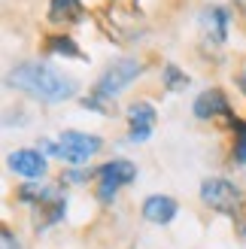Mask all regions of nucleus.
I'll return each mask as SVG.
<instances>
[{
	"label": "nucleus",
	"instance_id": "1",
	"mask_svg": "<svg viewBox=\"0 0 246 249\" xmlns=\"http://www.w3.org/2000/svg\"><path fill=\"white\" fill-rule=\"evenodd\" d=\"M6 85L16 91H24L34 101L43 104H64L70 97H76L79 82L61 73L49 64H36V61H24V64H16L6 76Z\"/></svg>",
	"mask_w": 246,
	"mask_h": 249
},
{
	"label": "nucleus",
	"instance_id": "2",
	"mask_svg": "<svg viewBox=\"0 0 246 249\" xmlns=\"http://www.w3.org/2000/svg\"><path fill=\"white\" fill-rule=\"evenodd\" d=\"M97 24L109 40L131 43L143 31V16L134 3H109L104 9H97Z\"/></svg>",
	"mask_w": 246,
	"mask_h": 249
},
{
	"label": "nucleus",
	"instance_id": "3",
	"mask_svg": "<svg viewBox=\"0 0 246 249\" xmlns=\"http://www.w3.org/2000/svg\"><path fill=\"white\" fill-rule=\"evenodd\" d=\"M143 73V64L137 58H119V61H113L101 76H97V82H94V94L97 97H104V101H113L116 94H122L128 89V85L134 82Z\"/></svg>",
	"mask_w": 246,
	"mask_h": 249
},
{
	"label": "nucleus",
	"instance_id": "4",
	"mask_svg": "<svg viewBox=\"0 0 246 249\" xmlns=\"http://www.w3.org/2000/svg\"><path fill=\"white\" fill-rule=\"evenodd\" d=\"M94 179H97V201L113 204V197L119 195L122 185H131L137 179V167H134V161H128V158H113V161H106V164L97 167Z\"/></svg>",
	"mask_w": 246,
	"mask_h": 249
},
{
	"label": "nucleus",
	"instance_id": "5",
	"mask_svg": "<svg viewBox=\"0 0 246 249\" xmlns=\"http://www.w3.org/2000/svg\"><path fill=\"white\" fill-rule=\"evenodd\" d=\"M201 201L216 210L222 216H237V210L243 204V195L237 192V185L231 179H222V177H210L201 182Z\"/></svg>",
	"mask_w": 246,
	"mask_h": 249
},
{
	"label": "nucleus",
	"instance_id": "6",
	"mask_svg": "<svg viewBox=\"0 0 246 249\" xmlns=\"http://www.w3.org/2000/svg\"><path fill=\"white\" fill-rule=\"evenodd\" d=\"M104 149V140L97 134H85V131H64L58 140V158H64L67 164L79 167L88 158H94Z\"/></svg>",
	"mask_w": 246,
	"mask_h": 249
},
{
	"label": "nucleus",
	"instance_id": "7",
	"mask_svg": "<svg viewBox=\"0 0 246 249\" xmlns=\"http://www.w3.org/2000/svg\"><path fill=\"white\" fill-rule=\"evenodd\" d=\"M192 113L198 116L201 122H207V119H222L228 128L237 119L234 113H231V104H228V97H225L222 89H207V91H201L198 97H194V104H192Z\"/></svg>",
	"mask_w": 246,
	"mask_h": 249
},
{
	"label": "nucleus",
	"instance_id": "8",
	"mask_svg": "<svg viewBox=\"0 0 246 249\" xmlns=\"http://www.w3.org/2000/svg\"><path fill=\"white\" fill-rule=\"evenodd\" d=\"M201 40L204 43H210V46H222L225 43V36H228V9L225 6H207L201 9Z\"/></svg>",
	"mask_w": 246,
	"mask_h": 249
},
{
	"label": "nucleus",
	"instance_id": "9",
	"mask_svg": "<svg viewBox=\"0 0 246 249\" xmlns=\"http://www.w3.org/2000/svg\"><path fill=\"white\" fill-rule=\"evenodd\" d=\"M155 107L152 104H146V101H137V104H131L128 107V124H131V131H128V140L131 143H146L149 140V134L155 128Z\"/></svg>",
	"mask_w": 246,
	"mask_h": 249
},
{
	"label": "nucleus",
	"instance_id": "10",
	"mask_svg": "<svg viewBox=\"0 0 246 249\" xmlns=\"http://www.w3.org/2000/svg\"><path fill=\"white\" fill-rule=\"evenodd\" d=\"M6 161H9V170L24 179H36L46 173V155L36 152V149H16V152H9Z\"/></svg>",
	"mask_w": 246,
	"mask_h": 249
},
{
	"label": "nucleus",
	"instance_id": "11",
	"mask_svg": "<svg viewBox=\"0 0 246 249\" xmlns=\"http://www.w3.org/2000/svg\"><path fill=\"white\" fill-rule=\"evenodd\" d=\"M67 213V197H61L58 192L52 197H46V201H40L36 207H31V222L36 231H46L49 225H55V222H61Z\"/></svg>",
	"mask_w": 246,
	"mask_h": 249
},
{
	"label": "nucleus",
	"instance_id": "12",
	"mask_svg": "<svg viewBox=\"0 0 246 249\" xmlns=\"http://www.w3.org/2000/svg\"><path fill=\"white\" fill-rule=\"evenodd\" d=\"M143 219L152 222V225H167V222H174L176 213H179V204L174 201L170 195H149L143 201Z\"/></svg>",
	"mask_w": 246,
	"mask_h": 249
},
{
	"label": "nucleus",
	"instance_id": "13",
	"mask_svg": "<svg viewBox=\"0 0 246 249\" xmlns=\"http://www.w3.org/2000/svg\"><path fill=\"white\" fill-rule=\"evenodd\" d=\"M85 16L82 0H49V21L52 24H76Z\"/></svg>",
	"mask_w": 246,
	"mask_h": 249
},
{
	"label": "nucleus",
	"instance_id": "14",
	"mask_svg": "<svg viewBox=\"0 0 246 249\" xmlns=\"http://www.w3.org/2000/svg\"><path fill=\"white\" fill-rule=\"evenodd\" d=\"M46 52L49 55H64V58H85L82 49L76 46V40L67 34H55V36H46Z\"/></svg>",
	"mask_w": 246,
	"mask_h": 249
},
{
	"label": "nucleus",
	"instance_id": "15",
	"mask_svg": "<svg viewBox=\"0 0 246 249\" xmlns=\"http://www.w3.org/2000/svg\"><path fill=\"white\" fill-rule=\"evenodd\" d=\"M161 82H164L167 91H182V89L189 85V73L179 70L176 64H164V70H161Z\"/></svg>",
	"mask_w": 246,
	"mask_h": 249
},
{
	"label": "nucleus",
	"instance_id": "16",
	"mask_svg": "<svg viewBox=\"0 0 246 249\" xmlns=\"http://www.w3.org/2000/svg\"><path fill=\"white\" fill-rule=\"evenodd\" d=\"M231 131H234V152H231V158H234V164H246V119H234Z\"/></svg>",
	"mask_w": 246,
	"mask_h": 249
},
{
	"label": "nucleus",
	"instance_id": "17",
	"mask_svg": "<svg viewBox=\"0 0 246 249\" xmlns=\"http://www.w3.org/2000/svg\"><path fill=\"white\" fill-rule=\"evenodd\" d=\"M82 107L97 109L101 116H109V113H113V101H104V97H97L94 91H88V97H82Z\"/></svg>",
	"mask_w": 246,
	"mask_h": 249
},
{
	"label": "nucleus",
	"instance_id": "18",
	"mask_svg": "<svg viewBox=\"0 0 246 249\" xmlns=\"http://www.w3.org/2000/svg\"><path fill=\"white\" fill-rule=\"evenodd\" d=\"M234 222H237V234H240V237H246V195H243V204H240V210H237Z\"/></svg>",
	"mask_w": 246,
	"mask_h": 249
},
{
	"label": "nucleus",
	"instance_id": "19",
	"mask_svg": "<svg viewBox=\"0 0 246 249\" xmlns=\"http://www.w3.org/2000/svg\"><path fill=\"white\" fill-rule=\"evenodd\" d=\"M85 179H88V173H82V170H70L61 177V182H85Z\"/></svg>",
	"mask_w": 246,
	"mask_h": 249
},
{
	"label": "nucleus",
	"instance_id": "20",
	"mask_svg": "<svg viewBox=\"0 0 246 249\" xmlns=\"http://www.w3.org/2000/svg\"><path fill=\"white\" fill-rule=\"evenodd\" d=\"M3 249H21L18 243H12V231H3Z\"/></svg>",
	"mask_w": 246,
	"mask_h": 249
},
{
	"label": "nucleus",
	"instance_id": "21",
	"mask_svg": "<svg viewBox=\"0 0 246 249\" xmlns=\"http://www.w3.org/2000/svg\"><path fill=\"white\" fill-rule=\"evenodd\" d=\"M234 6H237V9L243 12V16H246V0H234Z\"/></svg>",
	"mask_w": 246,
	"mask_h": 249
},
{
	"label": "nucleus",
	"instance_id": "22",
	"mask_svg": "<svg viewBox=\"0 0 246 249\" xmlns=\"http://www.w3.org/2000/svg\"><path fill=\"white\" fill-rule=\"evenodd\" d=\"M240 89H243V94H246V73H243V79H240Z\"/></svg>",
	"mask_w": 246,
	"mask_h": 249
}]
</instances>
